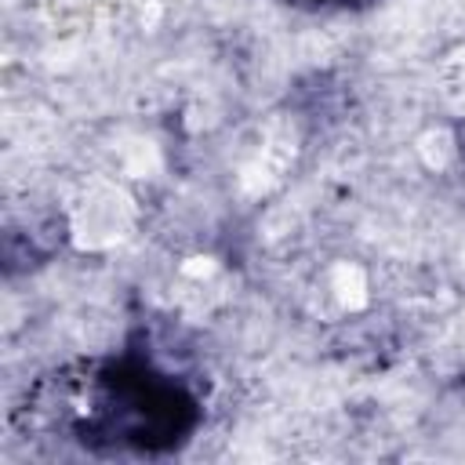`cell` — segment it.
Masks as SVG:
<instances>
[{
	"instance_id": "cell-1",
	"label": "cell",
	"mask_w": 465,
	"mask_h": 465,
	"mask_svg": "<svg viewBox=\"0 0 465 465\" xmlns=\"http://www.w3.org/2000/svg\"><path fill=\"white\" fill-rule=\"evenodd\" d=\"M331 291H334L338 305L349 309V312L363 309L367 298H371V291H367V272H363L356 262H338V265L331 269Z\"/></svg>"
},
{
	"instance_id": "cell-2",
	"label": "cell",
	"mask_w": 465,
	"mask_h": 465,
	"mask_svg": "<svg viewBox=\"0 0 465 465\" xmlns=\"http://www.w3.org/2000/svg\"><path fill=\"white\" fill-rule=\"evenodd\" d=\"M418 153H421V160L432 167V171H443L450 160H454V138L447 134V131H429L421 142H418Z\"/></svg>"
},
{
	"instance_id": "cell-3",
	"label": "cell",
	"mask_w": 465,
	"mask_h": 465,
	"mask_svg": "<svg viewBox=\"0 0 465 465\" xmlns=\"http://www.w3.org/2000/svg\"><path fill=\"white\" fill-rule=\"evenodd\" d=\"M214 272H218V262L207 258V254H196V258H189V262L182 265V276H189V280H207V276H214Z\"/></svg>"
}]
</instances>
